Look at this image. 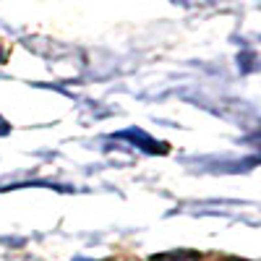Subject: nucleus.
<instances>
[{
    "mask_svg": "<svg viewBox=\"0 0 261 261\" xmlns=\"http://www.w3.org/2000/svg\"><path fill=\"white\" fill-rule=\"evenodd\" d=\"M76 261H92V258H76Z\"/></svg>",
    "mask_w": 261,
    "mask_h": 261,
    "instance_id": "obj_4",
    "label": "nucleus"
},
{
    "mask_svg": "<svg viewBox=\"0 0 261 261\" xmlns=\"http://www.w3.org/2000/svg\"><path fill=\"white\" fill-rule=\"evenodd\" d=\"M118 139H128V141H134V144H139V146H144V149H154V151H160V149H162V144L151 141L149 136H144L141 130H136V128L125 130V134H118Z\"/></svg>",
    "mask_w": 261,
    "mask_h": 261,
    "instance_id": "obj_1",
    "label": "nucleus"
},
{
    "mask_svg": "<svg viewBox=\"0 0 261 261\" xmlns=\"http://www.w3.org/2000/svg\"><path fill=\"white\" fill-rule=\"evenodd\" d=\"M151 261H199L196 253H188V251H178V253H160Z\"/></svg>",
    "mask_w": 261,
    "mask_h": 261,
    "instance_id": "obj_2",
    "label": "nucleus"
},
{
    "mask_svg": "<svg viewBox=\"0 0 261 261\" xmlns=\"http://www.w3.org/2000/svg\"><path fill=\"white\" fill-rule=\"evenodd\" d=\"M3 55H6V53H3V47H0V60H3Z\"/></svg>",
    "mask_w": 261,
    "mask_h": 261,
    "instance_id": "obj_3",
    "label": "nucleus"
}]
</instances>
